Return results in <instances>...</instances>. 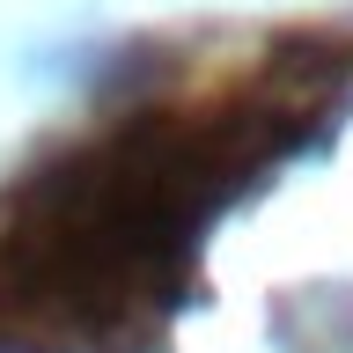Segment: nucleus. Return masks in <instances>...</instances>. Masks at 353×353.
<instances>
[]
</instances>
